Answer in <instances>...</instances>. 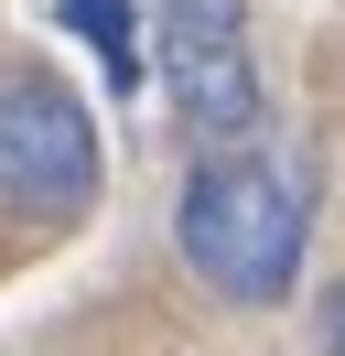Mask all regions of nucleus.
<instances>
[{
  "label": "nucleus",
  "instance_id": "f257e3e1",
  "mask_svg": "<svg viewBox=\"0 0 345 356\" xmlns=\"http://www.w3.org/2000/svg\"><path fill=\"white\" fill-rule=\"evenodd\" d=\"M313 238V162L302 152H216L172 195V248L194 259V281H216L227 302H280Z\"/></svg>",
  "mask_w": 345,
  "mask_h": 356
},
{
  "label": "nucleus",
  "instance_id": "f03ea898",
  "mask_svg": "<svg viewBox=\"0 0 345 356\" xmlns=\"http://www.w3.org/2000/svg\"><path fill=\"white\" fill-rule=\"evenodd\" d=\"M86 195H97V130H86L76 87L54 65H11L0 76V205L65 227Z\"/></svg>",
  "mask_w": 345,
  "mask_h": 356
},
{
  "label": "nucleus",
  "instance_id": "7ed1b4c3",
  "mask_svg": "<svg viewBox=\"0 0 345 356\" xmlns=\"http://www.w3.org/2000/svg\"><path fill=\"white\" fill-rule=\"evenodd\" d=\"M162 22V87L172 119L194 140H237L259 119V44H248V0H151Z\"/></svg>",
  "mask_w": 345,
  "mask_h": 356
},
{
  "label": "nucleus",
  "instance_id": "20e7f679",
  "mask_svg": "<svg viewBox=\"0 0 345 356\" xmlns=\"http://www.w3.org/2000/svg\"><path fill=\"white\" fill-rule=\"evenodd\" d=\"M54 22L97 54V76H108L119 97L151 87V44H141V11H129V0H54Z\"/></svg>",
  "mask_w": 345,
  "mask_h": 356
},
{
  "label": "nucleus",
  "instance_id": "39448f33",
  "mask_svg": "<svg viewBox=\"0 0 345 356\" xmlns=\"http://www.w3.org/2000/svg\"><path fill=\"white\" fill-rule=\"evenodd\" d=\"M323 356H345V281L323 291Z\"/></svg>",
  "mask_w": 345,
  "mask_h": 356
}]
</instances>
